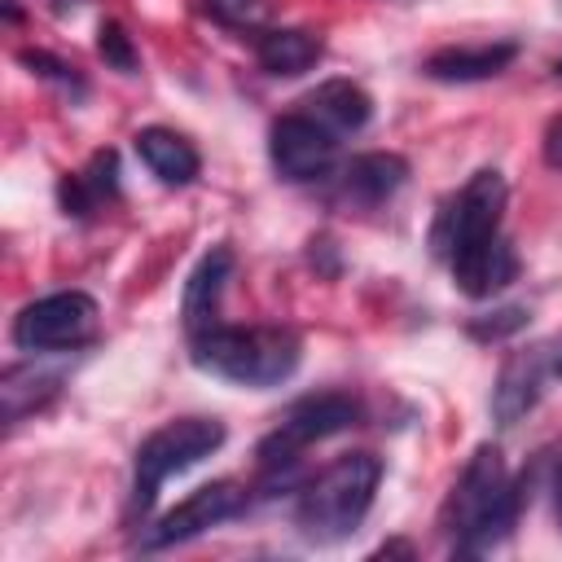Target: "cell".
<instances>
[{"label": "cell", "mask_w": 562, "mask_h": 562, "mask_svg": "<svg viewBox=\"0 0 562 562\" xmlns=\"http://www.w3.org/2000/svg\"><path fill=\"white\" fill-rule=\"evenodd\" d=\"M518 509H522V483L509 479L501 448L479 443L443 505V527L452 531V549L457 553L496 549L514 531Z\"/></svg>", "instance_id": "cell-1"}, {"label": "cell", "mask_w": 562, "mask_h": 562, "mask_svg": "<svg viewBox=\"0 0 562 562\" xmlns=\"http://www.w3.org/2000/svg\"><path fill=\"white\" fill-rule=\"evenodd\" d=\"M189 356L198 369L237 386H277L299 369L303 342L285 325H206L189 334Z\"/></svg>", "instance_id": "cell-2"}, {"label": "cell", "mask_w": 562, "mask_h": 562, "mask_svg": "<svg viewBox=\"0 0 562 562\" xmlns=\"http://www.w3.org/2000/svg\"><path fill=\"white\" fill-rule=\"evenodd\" d=\"M382 483V461L373 452H342L338 461H329L316 479L303 483L299 505H294V522L307 540L329 544L351 536Z\"/></svg>", "instance_id": "cell-3"}, {"label": "cell", "mask_w": 562, "mask_h": 562, "mask_svg": "<svg viewBox=\"0 0 562 562\" xmlns=\"http://www.w3.org/2000/svg\"><path fill=\"white\" fill-rule=\"evenodd\" d=\"M224 443V422L215 417H176L140 439L136 448V479H132V514H145L158 496V487L171 474H184L189 465L206 461Z\"/></svg>", "instance_id": "cell-4"}, {"label": "cell", "mask_w": 562, "mask_h": 562, "mask_svg": "<svg viewBox=\"0 0 562 562\" xmlns=\"http://www.w3.org/2000/svg\"><path fill=\"white\" fill-rule=\"evenodd\" d=\"M360 422V404L342 391H321V395H303L299 404H290V413L277 422V430L259 443V465L263 474H285L299 465V452L316 439H329L347 426Z\"/></svg>", "instance_id": "cell-5"}, {"label": "cell", "mask_w": 562, "mask_h": 562, "mask_svg": "<svg viewBox=\"0 0 562 562\" xmlns=\"http://www.w3.org/2000/svg\"><path fill=\"white\" fill-rule=\"evenodd\" d=\"M13 347L18 351H70L97 334V299L83 290H57L26 303L13 316Z\"/></svg>", "instance_id": "cell-6"}, {"label": "cell", "mask_w": 562, "mask_h": 562, "mask_svg": "<svg viewBox=\"0 0 562 562\" xmlns=\"http://www.w3.org/2000/svg\"><path fill=\"white\" fill-rule=\"evenodd\" d=\"M505 202H509V189H505V176L496 167H483L465 180V189L439 211L435 220V233H430V246L439 259H448L452 250L479 241V237H492L501 233V215H505Z\"/></svg>", "instance_id": "cell-7"}, {"label": "cell", "mask_w": 562, "mask_h": 562, "mask_svg": "<svg viewBox=\"0 0 562 562\" xmlns=\"http://www.w3.org/2000/svg\"><path fill=\"white\" fill-rule=\"evenodd\" d=\"M250 492L237 483V479H215V483H202L193 487L180 505H171L154 527L140 531V549H171V544H184L228 518H237L246 509Z\"/></svg>", "instance_id": "cell-8"}, {"label": "cell", "mask_w": 562, "mask_h": 562, "mask_svg": "<svg viewBox=\"0 0 562 562\" xmlns=\"http://www.w3.org/2000/svg\"><path fill=\"white\" fill-rule=\"evenodd\" d=\"M268 158L277 167L281 180L290 184H312V180H325L338 162V136L316 123L312 114L294 110V114H281L272 127H268Z\"/></svg>", "instance_id": "cell-9"}, {"label": "cell", "mask_w": 562, "mask_h": 562, "mask_svg": "<svg viewBox=\"0 0 562 562\" xmlns=\"http://www.w3.org/2000/svg\"><path fill=\"white\" fill-rule=\"evenodd\" d=\"M448 268H452V281H457L461 294L492 299V294H501L518 277V255H514V246L501 233H492V237H479V241L452 250Z\"/></svg>", "instance_id": "cell-10"}, {"label": "cell", "mask_w": 562, "mask_h": 562, "mask_svg": "<svg viewBox=\"0 0 562 562\" xmlns=\"http://www.w3.org/2000/svg\"><path fill=\"white\" fill-rule=\"evenodd\" d=\"M233 263L237 259H233L228 246H211L193 263V272L184 281V299H180V316H184V329L189 334H198V329H206V325L220 321V299H224V285L233 277Z\"/></svg>", "instance_id": "cell-11"}, {"label": "cell", "mask_w": 562, "mask_h": 562, "mask_svg": "<svg viewBox=\"0 0 562 562\" xmlns=\"http://www.w3.org/2000/svg\"><path fill=\"white\" fill-rule=\"evenodd\" d=\"M518 57L514 40H496V44H452L426 57V75L439 83H479L501 75L509 61Z\"/></svg>", "instance_id": "cell-12"}, {"label": "cell", "mask_w": 562, "mask_h": 562, "mask_svg": "<svg viewBox=\"0 0 562 562\" xmlns=\"http://www.w3.org/2000/svg\"><path fill=\"white\" fill-rule=\"evenodd\" d=\"M404 180H408V162H404L400 154L373 149V154H356V158L342 167L338 189H342V198H347L351 206L373 211V206H382Z\"/></svg>", "instance_id": "cell-13"}, {"label": "cell", "mask_w": 562, "mask_h": 562, "mask_svg": "<svg viewBox=\"0 0 562 562\" xmlns=\"http://www.w3.org/2000/svg\"><path fill=\"white\" fill-rule=\"evenodd\" d=\"M299 105H303V114H312L316 123H325L334 136L360 132V127L369 123V114H373L369 92H364L360 83H351V79H325V83L312 88Z\"/></svg>", "instance_id": "cell-14"}, {"label": "cell", "mask_w": 562, "mask_h": 562, "mask_svg": "<svg viewBox=\"0 0 562 562\" xmlns=\"http://www.w3.org/2000/svg\"><path fill=\"white\" fill-rule=\"evenodd\" d=\"M57 198H61L66 215H79V220L101 211L105 202H114L119 198V154L114 149H97L83 171L66 176L57 184Z\"/></svg>", "instance_id": "cell-15"}, {"label": "cell", "mask_w": 562, "mask_h": 562, "mask_svg": "<svg viewBox=\"0 0 562 562\" xmlns=\"http://www.w3.org/2000/svg\"><path fill=\"white\" fill-rule=\"evenodd\" d=\"M136 154H140V162H145L162 184H171V189L189 184V180L198 176V167H202L198 149H193L180 132H171V127H140V132H136Z\"/></svg>", "instance_id": "cell-16"}, {"label": "cell", "mask_w": 562, "mask_h": 562, "mask_svg": "<svg viewBox=\"0 0 562 562\" xmlns=\"http://www.w3.org/2000/svg\"><path fill=\"white\" fill-rule=\"evenodd\" d=\"M540 378H544V356L540 351H518L505 360L496 391H492V413L501 426H514L540 395Z\"/></svg>", "instance_id": "cell-17"}, {"label": "cell", "mask_w": 562, "mask_h": 562, "mask_svg": "<svg viewBox=\"0 0 562 562\" xmlns=\"http://www.w3.org/2000/svg\"><path fill=\"white\" fill-rule=\"evenodd\" d=\"M255 57H259V66L268 75L290 79V75H303V70H312L321 61V40L312 31H303V26H268L255 40Z\"/></svg>", "instance_id": "cell-18"}, {"label": "cell", "mask_w": 562, "mask_h": 562, "mask_svg": "<svg viewBox=\"0 0 562 562\" xmlns=\"http://www.w3.org/2000/svg\"><path fill=\"white\" fill-rule=\"evenodd\" d=\"M202 13L228 31L259 35L272 22V0H202Z\"/></svg>", "instance_id": "cell-19"}, {"label": "cell", "mask_w": 562, "mask_h": 562, "mask_svg": "<svg viewBox=\"0 0 562 562\" xmlns=\"http://www.w3.org/2000/svg\"><path fill=\"white\" fill-rule=\"evenodd\" d=\"M97 48H101L105 66H114V70H123V75H132V70H136L132 35H127L119 22H101V40H97Z\"/></svg>", "instance_id": "cell-20"}, {"label": "cell", "mask_w": 562, "mask_h": 562, "mask_svg": "<svg viewBox=\"0 0 562 562\" xmlns=\"http://www.w3.org/2000/svg\"><path fill=\"white\" fill-rule=\"evenodd\" d=\"M22 57V66H31V75H44V79H57V83H66V88H83L79 83V75H75V66H66V61H57V57H48V53H31V48H22L18 53Z\"/></svg>", "instance_id": "cell-21"}, {"label": "cell", "mask_w": 562, "mask_h": 562, "mask_svg": "<svg viewBox=\"0 0 562 562\" xmlns=\"http://www.w3.org/2000/svg\"><path fill=\"white\" fill-rule=\"evenodd\" d=\"M522 307H505V312H496V321H487V325H474V334L479 338H501V334H509V329H518L522 325Z\"/></svg>", "instance_id": "cell-22"}, {"label": "cell", "mask_w": 562, "mask_h": 562, "mask_svg": "<svg viewBox=\"0 0 562 562\" xmlns=\"http://www.w3.org/2000/svg\"><path fill=\"white\" fill-rule=\"evenodd\" d=\"M544 162L562 171V114H558V119L544 127Z\"/></svg>", "instance_id": "cell-23"}, {"label": "cell", "mask_w": 562, "mask_h": 562, "mask_svg": "<svg viewBox=\"0 0 562 562\" xmlns=\"http://www.w3.org/2000/svg\"><path fill=\"white\" fill-rule=\"evenodd\" d=\"M553 505H558V522H562V465H558V479H553Z\"/></svg>", "instance_id": "cell-24"}, {"label": "cell", "mask_w": 562, "mask_h": 562, "mask_svg": "<svg viewBox=\"0 0 562 562\" xmlns=\"http://www.w3.org/2000/svg\"><path fill=\"white\" fill-rule=\"evenodd\" d=\"M553 75H558V79H562V61H558V66H553Z\"/></svg>", "instance_id": "cell-25"}, {"label": "cell", "mask_w": 562, "mask_h": 562, "mask_svg": "<svg viewBox=\"0 0 562 562\" xmlns=\"http://www.w3.org/2000/svg\"><path fill=\"white\" fill-rule=\"evenodd\" d=\"M553 369H558V373H562V356H558V364H553Z\"/></svg>", "instance_id": "cell-26"}]
</instances>
